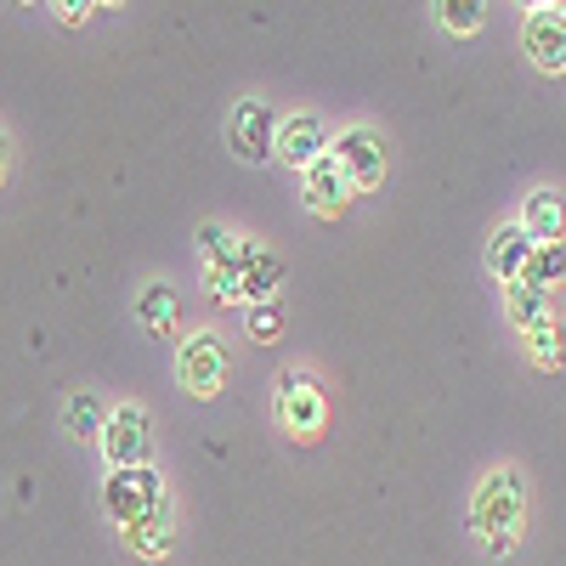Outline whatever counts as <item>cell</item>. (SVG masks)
Segmentation results:
<instances>
[{
  "label": "cell",
  "instance_id": "cell-20",
  "mask_svg": "<svg viewBox=\"0 0 566 566\" xmlns=\"http://www.w3.org/2000/svg\"><path fill=\"white\" fill-rule=\"evenodd\" d=\"M527 352H533L538 368H560V363H566V335H560L555 317H538V323L527 328Z\"/></svg>",
  "mask_w": 566,
  "mask_h": 566
},
{
  "label": "cell",
  "instance_id": "cell-8",
  "mask_svg": "<svg viewBox=\"0 0 566 566\" xmlns=\"http://www.w3.org/2000/svg\"><path fill=\"white\" fill-rule=\"evenodd\" d=\"M176 374H181V386L193 391V397H221L227 386V346L210 335H187L181 340V357H176Z\"/></svg>",
  "mask_w": 566,
  "mask_h": 566
},
{
  "label": "cell",
  "instance_id": "cell-17",
  "mask_svg": "<svg viewBox=\"0 0 566 566\" xmlns=\"http://www.w3.org/2000/svg\"><path fill=\"white\" fill-rule=\"evenodd\" d=\"M431 12L448 34H476L488 23V0H431Z\"/></svg>",
  "mask_w": 566,
  "mask_h": 566
},
{
  "label": "cell",
  "instance_id": "cell-1",
  "mask_svg": "<svg viewBox=\"0 0 566 566\" xmlns=\"http://www.w3.org/2000/svg\"><path fill=\"white\" fill-rule=\"evenodd\" d=\"M522 527H527V482H522V470L504 464L470 493V533H476L488 555H510Z\"/></svg>",
  "mask_w": 566,
  "mask_h": 566
},
{
  "label": "cell",
  "instance_id": "cell-7",
  "mask_svg": "<svg viewBox=\"0 0 566 566\" xmlns=\"http://www.w3.org/2000/svg\"><path fill=\"white\" fill-rule=\"evenodd\" d=\"M148 448H154L148 408H142V402L114 408L108 424H103V459H108L114 470H125V464H148Z\"/></svg>",
  "mask_w": 566,
  "mask_h": 566
},
{
  "label": "cell",
  "instance_id": "cell-3",
  "mask_svg": "<svg viewBox=\"0 0 566 566\" xmlns=\"http://www.w3.org/2000/svg\"><path fill=\"white\" fill-rule=\"evenodd\" d=\"M277 419L295 442H317L323 424H328V402H323V386L312 380L306 368H283L277 374Z\"/></svg>",
  "mask_w": 566,
  "mask_h": 566
},
{
  "label": "cell",
  "instance_id": "cell-11",
  "mask_svg": "<svg viewBox=\"0 0 566 566\" xmlns=\"http://www.w3.org/2000/svg\"><path fill=\"white\" fill-rule=\"evenodd\" d=\"M522 52L533 57V69H544V74H566V18L533 12L527 29H522Z\"/></svg>",
  "mask_w": 566,
  "mask_h": 566
},
{
  "label": "cell",
  "instance_id": "cell-19",
  "mask_svg": "<svg viewBox=\"0 0 566 566\" xmlns=\"http://www.w3.org/2000/svg\"><path fill=\"white\" fill-rule=\"evenodd\" d=\"M136 317L154 328V335H165V328L176 323V290L170 283H148V290L136 295Z\"/></svg>",
  "mask_w": 566,
  "mask_h": 566
},
{
  "label": "cell",
  "instance_id": "cell-24",
  "mask_svg": "<svg viewBox=\"0 0 566 566\" xmlns=\"http://www.w3.org/2000/svg\"><path fill=\"white\" fill-rule=\"evenodd\" d=\"M7 159L12 154H7V130H0V181H7Z\"/></svg>",
  "mask_w": 566,
  "mask_h": 566
},
{
  "label": "cell",
  "instance_id": "cell-2",
  "mask_svg": "<svg viewBox=\"0 0 566 566\" xmlns=\"http://www.w3.org/2000/svg\"><path fill=\"white\" fill-rule=\"evenodd\" d=\"M165 504V476L154 464H125V470H108V482H103V510H108V522L114 527H130L142 522L148 510Z\"/></svg>",
  "mask_w": 566,
  "mask_h": 566
},
{
  "label": "cell",
  "instance_id": "cell-21",
  "mask_svg": "<svg viewBox=\"0 0 566 566\" xmlns=\"http://www.w3.org/2000/svg\"><path fill=\"white\" fill-rule=\"evenodd\" d=\"M522 277L544 283V290H555V283H566V244H538Z\"/></svg>",
  "mask_w": 566,
  "mask_h": 566
},
{
  "label": "cell",
  "instance_id": "cell-23",
  "mask_svg": "<svg viewBox=\"0 0 566 566\" xmlns=\"http://www.w3.org/2000/svg\"><path fill=\"white\" fill-rule=\"evenodd\" d=\"M97 7H103V0H57V18H63L69 29H80V23H85L91 12H97Z\"/></svg>",
  "mask_w": 566,
  "mask_h": 566
},
{
  "label": "cell",
  "instance_id": "cell-15",
  "mask_svg": "<svg viewBox=\"0 0 566 566\" xmlns=\"http://www.w3.org/2000/svg\"><path fill=\"white\" fill-rule=\"evenodd\" d=\"M522 227L533 232L538 244H560V232H566V205H560V193H549V187H533V193L522 199Z\"/></svg>",
  "mask_w": 566,
  "mask_h": 566
},
{
  "label": "cell",
  "instance_id": "cell-10",
  "mask_svg": "<svg viewBox=\"0 0 566 566\" xmlns=\"http://www.w3.org/2000/svg\"><path fill=\"white\" fill-rule=\"evenodd\" d=\"M323 154H328V130H323L317 114H290V119L277 125V159L290 165V170H306Z\"/></svg>",
  "mask_w": 566,
  "mask_h": 566
},
{
  "label": "cell",
  "instance_id": "cell-16",
  "mask_svg": "<svg viewBox=\"0 0 566 566\" xmlns=\"http://www.w3.org/2000/svg\"><path fill=\"white\" fill-rule=\"evenodd\" d=\"M504 312L515 328H533L538 317H549V290L533 277H515V283H504Z\"/></svg>",
  "mask_w": 566,
  "mask_h": 566
},
{
  "label": "cell",
  "instance_id": "cell-22",
  "mask_svg": "<svg viewBox=\"0 0 566 566\" xmlns=\"http://www.w3.org/2000/svg\"><path fill=\"white\" fill-rule=\"evenodd\" d=\"M250 340H261V346H272L277 335H283V312H277V301H261V306H250Z\"/></svg>",
  "mask_w": 566,
  "mask_h": 566
},
{
  "label": "cell",
  "instance_id": "cell-18",
  "mask_svg": "<svg viewBox=\"0 0 566 566\" xmlns=\"http://www.w3.org/2000/svg\"><path fill=\"white\" fill-rule=\"evenodd\" d=\"M63 424H69V437L85 442V437H103V424H108V419H103V402L91 397V391H74V397L63 402Z\"/></svg>",
  "mask_w": 566,
  "mask_h": 566
},
{
  "label": "cell",
  "instance_id": "cell-5",
  "mask_svg": "<svg viewBox=\"0 0 566 566\" xmlns=\"http://www.w3.org/2000/svg\"><path fill=\"white\" fill-rule=\"evenodd\" d=\"M277 114H272V103H261V97H244L239 108H232V119H227V148L239 154L244 165H266L272 154H277Z\"/></svg>",
  "mask_w": 566,
  "mask_h": 566
},
{
  "label": "cell",
  "instance_id": "cell-12",
  "mask_svg": "<svg viewBox=\"0 0 566 566\" xmlns=\"http://www.w3.org/2000/svg\"><path fill=\"white\" fill-rule=\"evenodd\" d=\"M533 250H538V239H533V232H527L522 221H510V227H499V232H493V244H488V266H493V277L515 283V277L527 272Z\"/></svg>",
  "mask_w": 566,
  "mask_h": 566
},
{
  "label": "cell",
  "instance_id": "cell-4",
  "mask_svg": "<svg viewBox=\"0 0 566 566\" xmlns=\"http://www.w3.org/2000/svg\"><path fill=\"white\" fill-rule=\"evenodd\" d=\"M199 255H205V283L216 301H244V239H232L227 227L205 221L199 227Z\"/></svg>",
  "mask_w": 566,
  "mask_h": 566
},
{
  "label": "cell",
  "instance_id": "cell-9",
  "mask_svg": "<svg viewBox=\"0 0 566 566\" xmlns=\"http://www.w3.org/2000/svg\"><path fill=\"white\" fill-rule=\"evenodd\" d=\"M301 181H306V205H312L317 216H346V205L357 199V187H352V176L340 170L335 154H323L317 165H306Z\"/></svg>",
  "mask_w": 566,
  "mask_h": 566
},
{
  "label": "cell",
  "instance_id": "cell-6",
  "mask_svg": "<svg viewBox=\"0 0 566 566\" xmlns=\"http://www.w3.org/2000/svg\"><path fill=\"white\" fill-rule=\"evenodd\" d=\"M328 154L340 159V170L352 176V187H357V193H374V187L386 181V142L374 136L368 125H352V130H340L335 142H328Z\"/></svg>",
  "mask_w": 566,
  "mask_h": 566
},
{
  "label": "cell",
  "instance_id": "cell-26",
  "mask_svg": "<svg viewBox=\"0 0 566 566\" xmlns=\"http://www.w3.org/2000/svg\"><path fill=\"white\" fill-rule=\"evenodd\" d=\"M103 7H114V0H103Z\"/></svg>",
  "mask_w": 566,
  "mask_h": 566
},
{
  "label": "cell",
  "instance_id": "cell-25",
  "mask_svg": "<svg viewBox=\"0 0 566 566\" xmlns=\"http://www.w3.org/2000/svg\"><path fill=\"white\" fill-rule=\"evenodd\" d=\"M522 7H533V12H544V7H549V0H522Z\"/></svg>",
  "mask_w": 566,
  "mask_h": 566
},
{
  "label": "cell",
  "instance_id": "cell-14",
  "mask_svg": "<svg viewBox=\"0 0 566 566\" xmlns=\"http://www.w3.org/2000/svg\"><path fill=\"white\" fill-rule=\"evenodd\" d=\"M283 290V261L261 244L244 239V306H261V301H277Z\"/></svg>",
  "mask_w": 566,
  "mask_h": 566
},
{
  "label": "cell",
  "instance_id": "cell-13",
  "mask_svg": "<svg viewBox=\"0 0 566 566\" xmlns=\"http://www.w3.org/2000/svg\"><path fill=\"white\" fill-rule=\"evenodd\" d=\"M119 533H125L130 555H142V560H159V555H170V544H176V515H170V504H159V510L142 515V522L119 527Z\"/></svg>",
  "mask_w": 566,
  "mask_h": 566
}]
</instances>
